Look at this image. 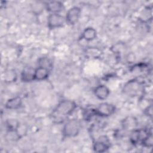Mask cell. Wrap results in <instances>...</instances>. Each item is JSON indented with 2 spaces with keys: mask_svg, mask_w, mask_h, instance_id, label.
I'll list each match as a JSON object with an SVG mask.
<instances>
[{
  "mask_svg": "<svg viewBox=\"0 0 153 153\" xmlns=\"http://www.w3.org/2000/svg\"><path fill=\"white\" fill-rule=\"evenodd\" d=\"M77 107L76 103L71 100L63 99L60 100L52 112L51 117L54 122L63 123L64 120L71 115Z\"/></svg>",
  "mask_w": 153,
  "mask_h": 153,
  "instance_id": "obj_1",
  "label": "cell"
},
{
  "mask_svg": "<svg viewBox=\"0 0 153 153\" xmlns=\"http://www.w3.org/2000/svg\"><path fill=\"white\" fill-rule=\"evenodd\" d=\"M123 91L125 94L130 97L141 96L144 92V85L139 80L132 79L124 84Z\"/></svg>",
  "mask_w": 153,
  "mask_h": 153,
  "instance_id": "obj_2",
  "label": "cell"
},
{
  "mask_svg": "<svg viewBox=\"0 0 153 153\" xmlns=\"http://www.w3.org/2000/svg\"><path fill=\"white\" fill-rule=\"evenodd\" d=\"M80 130L81 124L77 119L68 120L63 127L62 135L64 137H74L79 134Z\"/></svg>",
  "mask_w": 153,
  "mask_h": 153,
  "instance_id": "obj_3",
  "label": "cell"
},
{
  "mask_svg": "<svg viewBox=\"0 0 153 153\" xmlns=\"http://www.w3.org/2000/svg\"><path fill=\"white\" fill-rule=\"evenodd\" d=\"M65 23V17L60 14H49L47 17V26L50 29L62 27Z\"/></svg>",
  "mask_w": 153,
  "mask_h": 153,
  "instance_id": "obj_4",
  "label": "cell"
},
{
  "mask_svg": "<svg viewBox=\"0 0 153 153\" xmlns=\"http://www.w3.org/2000/svg\"><path fill=\"white\" fill-rule=\"evenodd\" d=\"M96 116L101 117H108L113 115L116 110L115 106L108 102H103L95 108Z\"/></svg>",
  "mask_w": 153,
  "mask_h": 153,
  "instance_id": "obj_5",
  "label": "cell"
},
{
  "mask_svg": "<svg viewBox=\"0 0 153 153\" xmlns=\"http://www.w3.org/2000/svg\"><path fill=\"white\" fill-rule=\"evenodd\" d=\"M111 146V142L106 136H101L93 143V149L94 152L102 153L106 152Z\"/></svg>",
  "mask_w": 153,
  "mask_h": 153,
  "instance_id": "obj_6",
  "label": "cell"
},
{
  "mask_svg": "<svg viewBox=\"0 0 153 153\" xmlns=\"http://www.w3.org/2000/svg\"><path fill=\"white\" fill-rule=\"evenodd\" d=\"M150 131H151L149 130L143 128H136L130 131L129 136V140L130 143L133 145L140 144L143 139Z\"/></svg>",
  "mask_w": 153,
  "mask_h": 153,
  "instance_id": "obj_7",
  "label": "cell"
},
{
  "mask_svg": "<svg viewBox=\"0 0 153 153\" xmlns=\"http://www.w3.org/2000/svg\"><path fill=\"white\" fill-rule=\"evenodd\" d=\"M81 14V10L79 7L74 6L70 8L66 12L65 17L66 23L74 25L79 20Z\"/></svg>",
  "mask_w": 153,
  "mask_h": 153,
  "instance_id": "obj_8",
  "label": "cell"
},
{
  "mask_svg": "<svg viewBox=\"0 0 153 153\" xmlns=\"http://www.w3.org/2000/svg\"><path fill=\"white\" fill-rule=\"evenodd\" d=\"M121 126L124 130L130 132L137 128L138 121L134 116H127L122 120Z\"/></svg>",
  "mask_w": 153,
  "mask_h": 153,
  "instance_id": "obj_9",
  "label": "cell"
},
{
  "mask_svg": "<svg viewBox=\"0 0 153 153\" xmlns=\"http://www.w3.org/2000/svg\"><path fill=\"white\" fill-rule=\"evenodd\" d=\"M64 8L63 4L59 1H52L45 3V9L50 14H60Z\"/></svg>",
  "mask_w": 153,
  "mask_h": 153,
  "instance_id": "obj_10",
  "label": "cell"
},
{
  "mask_svg": "<svg viewBox=\"0 0 153 153\" xmlns=\"http://www.w3.org/2000/svg\"><path fill=\"white\" fill-rule=\"evenodd\" d=\"M110 94V90L109 88L103 84L97 85L94 89V96L99 100L106 99Z\"/></svg>",
  "mask_w": 153,
  "mask_h": 153,
  "instance_id": "obj_11",
  "label": "cell"
},
{
  "mask_svg": "<svg viewBox=\"0 0 153 153\" xmlns=\"http://www.w3.org/2000/svg\"><path fill=\"white\" fill-rule=\"evenodd\" d=\"M35 69L26 67L21 73V80L24 82H29L35 81Z\"/></svg>",
  "mask_w": 153,
  "mask_h": 153,
  "instance_id": "obj_12",
  "label": "cell"
},
{
  "mask_svg": "<svg viewBox=\"0 0 153 153\" xmlns=\"http://www.w3.org/2000/svg\"><path fill=\"white\" fill-rule=\"evenodd\" d=\"M97 37V32L92 27H88L84 29L81 33V39L86 41H92Z\"/></svg>",
  "mask_w": 153,
  "mask_h": 153,
  "instance_id": "obj_13",
  "label": "cell"
},
{
  "mask_svg": "<svg viewBox=\"0 0 153 153\" xmlns=\"http://www.w3.org/2000/svg\"><path fill=\"white\" fill-rule=\"evenodd\" d=\"M22 105V99L19 96H16L8 99L5 104V108L8 109H17Z\"/></svg>",
  "mask_w": 153,
  "mask_h": 153,
  "instance_id": "obj_14",
  "label": "cell"
},
{
  "mask_svg": "<svg viewBox=\"0 0 153 153\" xmlns=\"http://www.w3.org/2000/svg\"><path fill=\"white\" fill-rule=\"evenodd\" d=\"M50 70L41 66L35 69V80L43 81L48 78L50 74Z\"/></svg>",
  "mask_w": 153,
  "mask_h": 153,
  "instance_id": "obj_15",
  "label": "cell"
},
{
  "mask_svg": "<svg viewBox=\"0 0 153 153\" xmlns=\"http://www.w3.org/2000/svg\"><path fill=\"white\" fill-rule=\"evenodd\" d=\"M17 78L16 72L13 69L6 71L4 75V80L7 83H12L16 82Z\"/></svg>",
  "mask_w": 153,
  "mask_h": 153,
  "instance_id": "obj_16",
  "label": "cell"
},
{
  "mask_svg": "<svg viewBox=\"0 0 153 153\" xmlns=\"http://www.w3.org/2000/svg\"><path fill=\"white\" fill-rule=\"evenodd\" d=\"M45 9V3L41 2H35L33 5H31V10L33 13L36 15H39L41 14L44 9Z\"/></svg>",
  "mask_w": 153,
  "mask_h": 153,
  "instance_id": "obj_17",
  "label": "cell"
},
{
  "mask_svg": "<svg viewBox=\"0 0 153 153\" xmlns=\"http://www.w3.org/2000/svg\"><path fill=\"white\" fill-rule=\"evenodd\" d=\"M27 130H28V128L26 124L19 123L15 131L20 139L23 137H24L25 135H26L27 133Z\"/></svg>",
  "mask_w": 153,
  "mask_h": 153,
  "instance_id": "obj_18",
  "label": "cell"
},
{
  "mask_svg": "<svg viewBox=\"0 0 153 153\" xmlns=\"http://www.w3.org/2000/svg\"><path fill=\"white\" fill-rule=\"evenodd\" d=\"M38 65L39 66L47 68L50 71L53 67V63L51 60L47 57H41L38 60Z\"/></svg>",
  "mask_w": 153,
  "mask_h": 153,
  "instance_id": "obj_19",
  "label": "cell"
},
{
  "mask_svg": "<svg viewBox=\"0 0 153 153\" xmlns=\"http://www.w3.org/2000/svg\"><path fill=\"white\" fill-rule=\"evenodd\" d=\"M153 144V136L152 132L150 131L147 136L143 139L140 145L145 148H151Z\"/></svg>",
  "mask_w": 153,
  "mask_h": 153,
  "instance_id": "obj_20",
  "label": "cell"
},
{
  "mask_svg": "<svg viewBox=\"0 0 153 153\" xmlns=\"http://www.w3.org/2000/svg\"><path fill=\"white\" fill-rule=\"evenodd\" d=\"M83 116L85 120H91L93 117L96 116L95 108H87L84 111Z\"/></svg>",
  "mask_w": 153,
  "mask_h": 153,
  "instance_id": "obj_21",
  "label": "cell"
},
{
  "mask_svg": "<svg viewBox=\"0 0 153 153\" xmlns=\"http://www.w3.org/2000/svg\"><path fill=\"white\" fill-rule=\"evenodd\" d=\"M19 122L14 119H10L7 121V127L8 131H15L17 127Z\"/></svg>",
  "mask_w": 153,
  "mask_h": 153,
  "instance_id": "obj_22",
  "label": "cell"
},
{
  "mask_svg": "<svg viewBox=\"0 0 153 153\" xmlns=\"http://www.w3.org/2000/svg\"><path fill=\"white\" fill-rule=\"evenodd\" d=\"M143 112L148 117L152 118V104L149 105L148 106H146L144 109Z\"/></svg>",
  "mask_w": 153,
  "mask_h": 153,
  "instance_id": "obj_23",
  "label": "cell"
}]
</instances>
